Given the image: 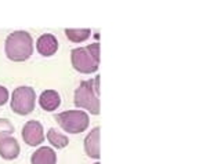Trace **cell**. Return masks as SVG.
<instances>
[{
	"instance_id": "1",
	"label": "cell",
	"mask_w": 221,
	"mask_h": 164,
	"mask_svg": "<svg viewBox=\"0 0 221 164\" xmlns=\"http://www.w3.org/2000/svg\"><path fill=\"white\" fill-rule=\"evenodd\" d=\"M100 77L95 76L94 80H83L75 90L73 104L76 108L86 109L91 115L100 113Z\"/></svg>"
},
{
	"instance_id": "2",
	"label": "cell",
	"mask_w": 221,
	"mask_h": 164,
	"mask_svg": "<svg viewBox=\"0 0 221 164\" xmlns=\"http://www.w3.org/2000/svg\"><path fill=\"white\" fill-rule=\"evenodd\" d=\"M4 50L8 59L14 62H22L32 55L33 39L25 30H15L7 36Z\"/></svg>"
},
{
	"instance_id": "3",
	"label": "cell",
	"mask_w": 221,
	"mask_h": 164,
	"mask_svg": "<svg viewBox=\"0 0 221 164\" xmlns=\"http://www.w3.org/2000/svg\"><path fill=\"white\" fill-rule=\"evenodd\" d=\"M72 66L80 73L90 75L98 70L100 63V44L93 43L87 47H79L73 48L71 53Z\"/></svg>"
},
{
	"instance_id": "4",
	"label": "cell",
	"mask_w": 221,
	"mask_h": 164,
	"mask_svg": "<svg viewBox=\"0 0 221 164\" xmlns=\"http://www.w3.org/2000/svg\"><path fill=\"white\" fill-rule=\"evenodd\" d=\"M59 127L68 134H80L86 131L90 124V117L83 110H65L55 116Z\"/></svg>"
},
{
	"instance_id": "5",
	"label": "cell",
	"mask_w": 221,
	"mask_h": 164,
	"mask_svg": "<svg viewBox=\"0 0 221 164\" xmlns=\"http://www.w3.org/2000/svg\"><path fill=\"white\" fill-rule=\"evenodd\" d=\"M36 105L35 90L29 85L17 87L11 94V109L20 116H26L32 113Z\"/></svg>"
},
{
	"instance_id": "6",
	"label": "cell",
	"mask_w": 221,
	"mask_h": 164,
	"mask_svg": "<svg viewBox=\"0 0 221 164\" xmlns=\"http://www.w3.org/2000/svg\"><path fill=\"white\" fill-rule=\"evenodd\" d=\"M21 135H22L24 142L29 146H37L44 141L43 125L37 120H29L26 123L21 131Z\"/></svg>"
},
{
	"instance_id": "7",
	"label": "cell",
	"mask_w": 221,
	"mask_h": 164,
	"mask_svg": "<svg viewBox=\"0 0 221 164\" xmlns=\"http://www.w3.org/2000/svg\"><path fill=\"white\" fill-rule=\"evenodd\" d=\"M20 144L14 137L7 135L0 139V157L4 160H14L20 156Z\"/></svg>"
},
{
	"instance_id": "8",
	"label": "cell",
	"mask_w": 221,
	"mask_h": 164,
	"mask_svg": "<svg viewBox=\"0 0 221 164\" xmlns=\"http://www.w3.org/2000/svg\"><path fill=\"white\" fill-rule=\"evenodd\" d=\"M36 48H37L40 55L51 57L58 50V40L51 33H43L36 42Z\"/></svg>"
},
{
	"instance_id": "9",
	"label": "cell",
	"mask_w": 221,
	"mask_h": 164,
	"mask_svg": "<svg viewBox=\"0 0 221 164\" xmlns=\"http://www.w3.org/2000/svg\"><path fill=\"white\" fill-rule=\"evenodd\" d=\"M86 154L91 159H100V127H94L85 138Z\"/></svg>"
},
{
	"instance_id": "10",
	"label": "cell",
	"mask_w": 221,
	"mask_h": 164,
	"mask_svg": "<svg viewBox=\"0 0 221 164\" xmlns=\"http://www.w3.org/2000/svg\"><path fill=\"white\" fill-rule=\"evenodd\" d=\"M39 105L46 112H54L61 105V97L55 90H44L39 97Z\"/></svg>"
},
{
	"instance_id": "11",
	"label": "cell",
	"mask_w": 221,
	"mask_h": 164,
	"mask_svg": "<svg viewBox=\"0 0 221 164\" xmlns=\"http://www.w3.org/2000/svg\"><path fill=\"white\" fill-rule=\"evenodd\" d=\"M30 164H57V154L54 149L42 146L30 156Z\"/></svg>"
},
{
	"instance_id": "12",
	"label": "cell",
	"mask_w": 221,
	"mask_h": 164,
	"mask_svg": "<svg viewBox=\"0 0 221 164\" xmlns=\"http://www.w3.org/2000/svg\"><path fill=\"white\" fill-rule=\"evenodd\" d=\"M47 139L57 149H64L69 144V138L66 135L61 134L59 131H57L55 128H50L49 131H47Z\"/></svg>"
},
{
	"instance_id": "13",
	"label": "cell",
	"mask_w": 221,
	"mask_h": 164,
	"mask_svg": "<svg viewBox=\"0 0 221 164\" xmlns=\"http://www.w3.org/2000/svg\"><path fill=\"white\" fill-rule=\"evenodd\" d=\"M65 35L72 43H80L90 37L91 30L90 29H65Z\"/></svg>"
},
{
	"instance_id": "14",
	"label": "cell",
	"mask_w": 221,
	"mask_h": 164,
	"mask_svg": "<svg viewBox=\"0 0 221 164\" xmlns=\"http://www.w3.org/2000/svg\"><path fill=\"white\" fill-rule=\"evenodd\" d=\"M14 131H15V128L8 119H0V139L7 135H11Z\"/></svg>"
},
{
	"instance_id": "15",
	"label": "cell",
	"mask_w": 221,
	"mask_h": 164,
	"mask_svg": "<svg viewBox=\"0 0 221 164\" xmlns=\"http://www.w3.org/2000/svg\"><path fill=\"white\" fill-rule=\"evenodd\" d=\"M8 97H10L8 90H7L4 85H0V106L4 105V104L8 101Z\"/></svg>"
},
{
	"instance_id": "16",
	"label": "cell",
	"mask_w": 221,
	"mask_h": 164,
	"mask_svg": "<svg viewBox=\"0 0 221 164\" xmlns=\"http://www.w3.org/2000/svg\"><path fill=\"white\" fill-rule=\"evenodd\" d=\"M94 164H100V163H98V161H97V163H94Z\"/></svg>"
}]
</instances>
